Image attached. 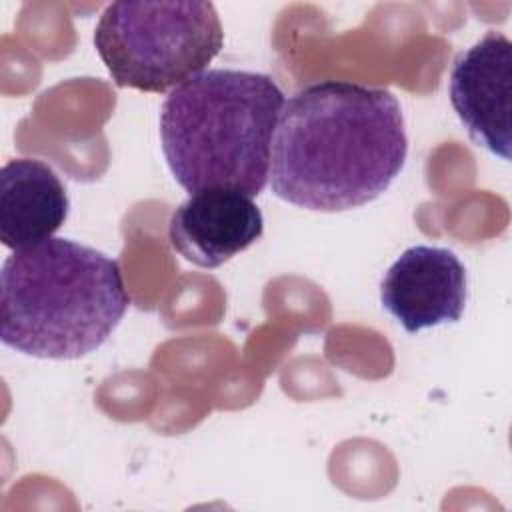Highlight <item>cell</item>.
Masks as SVG:
<instances>
[{
  "label": "cell",
  "mask_w": 512,
  "mask_h": 512,
  "mask_svg": "<svg viewBox=\"0 0 512 512\" xmlns=\"http://www.w3.org/2000/svg\"><path fill=\"white\" fill-rule=\"evenodd\" d=\"M94 46L118 86L162 94L206 72L224 30L212 2L120 0L100 14Z\"/></svg>",
  "instance_id": "cell-4"
},
{
  "label": "cell",
  "mask_w": 512,
  "mask_h": 512,
  "mask_svg": "<svg viewBox=\"0 0 512 512\" xmlns=\"http://www.w3.org/2000/svg\"><path fill=\"white\" fill-rule=\"evenodd\" d=\"M264 232L256 202L232 188L190 194L170 216L168 240L188 262L218 268L250 248Z\"/></svg>",
  "instance_id": "cell-7"
},
{
  "label": "cell",
  "mask_w": 512,
  "mask_h": 512,
  "mask_svg": "<svg viewBox=\"0 0 512 512\" xmlns=\"http://www.w3.org/2000/svg\"><path fill=\"white\" fill-rule=\"evenodd\" d=\"M512 42L488 30L460 52L450 70V102L470 138L490 154L510 160Z\"/></svg>",
  "instance_id": "cell-5"
},
{
  "label": "cell",
  "mask_w": 512,
  "mask_h": 512,
  "mask_svg": "<svg viewBox=\"0 0 512 512\" xmlns=\"http://www.w3.org/2000/svg\"><path fill=\"white\" fill-rule=\"evenodd\" d=\"M406 156L404 116L390 90L322 80L284 100L268 182L284 202L342 212L386 192Z\"/></svg>",
  "instance_id": "cell-1"
},
{
  "label": "cell",
  "mask_w": 512,
  "mask_h": 512,
  "mask_svg": "<svg viewBox=\"0 0 512 512\" xmlns=\"http://www.w3.org/2000/svg\"><path fill=\"white\" fill-rule=\"evenodd\" d=\"M468 296L466 268L440 246L406 248L380 282V302L410 334L462 318Z\"/></svg>",
  "instance_id": "cell-6"
},
{
  "label": "cell",
  "mask_w": 512,
  "mask_h": 512,
  "mask_svg": "<svg viewBox=\"0 0 512 512\" xmlns=\"http://www.w3.org/2000/svg\"><path fill=\"white\" fill-rule=\"evenodd\" d=\"M130 306L118 262L70 238L12 250L0 272V338L22 354L74 360L100 348Z\"/></svg>",
  "instance_id": "cell-2"
},
{
  "label": "cell",
  "mask_w": 512,
  "mask_h": 512,
  "mask_svg": "<svg viewBox=\"0 0 512 512\" xmlns=\"http://www.w3.org/2000/svg\"><path fill=\"white\" fill-rule=\"evenodd\" d=\"M70 200L58 174L42 160L14 158L0 172V240L16 250L42 240L66 222Z\"/></svg>",
  "instance_id": "cell-8"
},
{
  "label": "cell",
  "mask_w": 512,
  "mask_h": 512,
  "mask_svg": "<svg viewBox=\"0 0 512 512\" xmlns=\"http://www.w3.org/2000/svg\"><path fill=\"white\" fill-rule=\"evenodd\" d=\"M284 92L268 76L212 68L174 88L160 110L162 152L190 194L232 188L258 196L270 174Z\"/></svg>",
  "instance_id": "cell-3"
}]
</instances>
